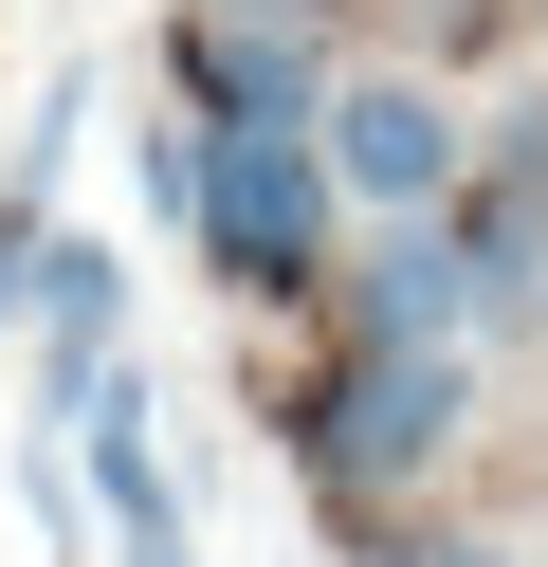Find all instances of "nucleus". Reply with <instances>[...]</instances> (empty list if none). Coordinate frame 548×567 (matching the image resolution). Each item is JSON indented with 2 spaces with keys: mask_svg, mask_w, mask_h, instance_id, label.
<instances>
[{
  "mask_svg": "<svg viewBox=\"0 0 548 567\" xmlns=\"http://www.w3.org/2000/svg\"><path fill=\"white\" fill-rule=\"evenodd\" d=\"M329 220H348V184H329L311 128H201V275L219 293H311L329 275Z\"/></svg>",
  "mask_w": 548,
  "mask_h": 567,
  "instance_id": "obj_1",
  "label": "nucleus"
},
{
  "mask_svg": "<svg viewBox=\"0 0 548 567\" xmlns=\"http://www.w3.org/2000/svg\"><path fill=\"white\" fill-rule=\"evenodd\" d=\"M457 421H475V367H457V348H348L329 403H311V476L329 494H421L438 457H457Z\"/></svg>",
  "mask_w": 548,
  "mask_h": 567,
  "instance_id": "obj_2",
  "label": "nucleus"
},
{
  "mask_svg": "<svg viewBox=\"0 0 548 567\" xmlns=\"http://www.w3.org/2000/svg\"><path fill=\"white\" fill-rule=\"evenodd\" d=\"M165 74H183V128H329V55L311 19H165Z\"/></svg>",
  "mask_w": 548,
  "mask_h": 567,
  "instance_id": "obj_3",
  "label": "nucleus"
},
{
  "mask_svg": "<svg viewBox=\"0 0 548 567\" xmlns=\"http://www.w3.org/2000/svg\"><path fill=\"white\" fill-rule=\"evenodd\" d=\"M311 147H329V184H348V202H384V220H421V202L457 184V111H438L421 74H348Z\"/></svg>",
  "mask_w": 548,
  "mask_h": 567,
  "instance_id": "obj_4",
  "label": "nucleus"
},
{
  "mask_svg": "<svg viewBox=\"0 0 548 567\" xmlns=\"http://www.w3.org/2000/svg\"><path fill=\"white\" fill-rule=\"evenodd\" d=\"M146 421H165V403L110 367L92 403H73V457H92V494H110V549H128V567H201V530H183V494H165V457H146Z\"/></svg>",
  "mask_w": 548,
  "mask_h": 567,
  "instance_id": "obj_5",
  "label": "nucleus"
},
{
  "mask_svg": "<svg viewBox=\"0 0 548 567\" xmlns=\"http://www.w3.org/2000/svg\"><path fill=\"white\" fill-rule=\"evenodd\" d=\"M457 330H475L457 238H438V220H384V238H365V275H348V348H457Z\"/></svg>",
  "mask_w": 548,
  "mask_h": 567,
  "instance_id": "obj_6",
  "label": "nucleus"
},
{
  "mask_svg": "<svg viewBox=\"0 0 548 567\" xmlns=\"http://www.w3.org/2000/svg\"><path fill=\"white\" fill-rule=\"evenodd\" d=\"M402 567H530V549H494V530H457V549H402Z\"/></svg>",
  "mask_w": 548,
  "mask_h": 567,
  "instance_id": "obj_7",
  "label": "nucleus"
},
{
  "mask_svg": "<svg viewBox=\"0 0 548 567\" xmlns=\"http://www.w3.org/2000/svg\"><path fill=\"white\" fill-rule=\"evenodd\" d=\"M201 19H329V0H201Z\"/></svg>",
  "mask_w": 548,
  "mask_h": 567,
  "instance_id": "obj_8",
  "label": "nucleus"
},
{
  "mask_svg": "<svg viewBox=\"0 0 548 567\" xmlns=\"http://www.w3.org/2000/svg\"><path fill=\"white\" fill-rule=\"evenodd\" d=\"M365 567H402V549H365Z\"/></svg>",
  "mask_w": 548,
  "mask_h": 567,
  "instance_id": "obj_9",
  "label": "nucleus"
}]
</instances>
